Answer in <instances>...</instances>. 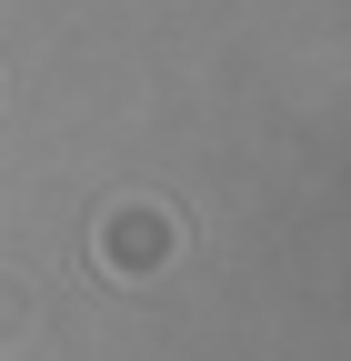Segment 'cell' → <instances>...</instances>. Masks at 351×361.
<instances>
[{"label":"cell","mask_w":351,"mask_h":361,"mask_svg":"<svg viewBox=\"0 0 351 361\" xmlns=\"http://www.w3.org/2000/svg\"><path fill=\"white\" fill-rule=\"evenodd\" d=\"M181 211L171 201H151V191H121V201H101V221H91V261H101V281H161L171 261H181Z\"/></svg>","instance_id":"6da1fadb"},{"label":"cell","mask_w":351,"mask_h":361,"mask_svg":"<svg viewBox=\"0 0 351 361\" xmlns=\"http://www.w3.org/2000/svg\"><path fill=\"white\" fill-rule=\"evenodd\" d=\"M20 322H30V311H20V301H11V291H0V341H11V331H20Z\"/></svg>","instance_id":"7a4b0ae2"}]
</instances>
